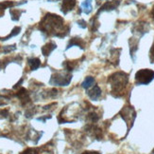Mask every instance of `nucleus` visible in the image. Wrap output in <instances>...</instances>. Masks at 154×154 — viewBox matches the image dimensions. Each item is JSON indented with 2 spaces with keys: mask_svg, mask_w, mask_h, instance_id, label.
Instances as JSON below:
<instances>
[{
  "mask_svg": "<svg viewBox=\"0 0 154 154\" xmlns=\"http://www.w3.org/2000/svg\"><path fill=\"white\" fill-rule=\"evenodd\" d=\"M71 81V75H63V74H56L53 75L50 83L56 86H67Z\"/></svg>",
  "mask_w": 154,
  "mask_h": 154,
  "instance_id": "nucleus-3",
  "label": "nucleus"
},
{
  "mask_svg": "<svg viewBox=\"0 0 154 154\" xmlns=\"http://www.w3.org/2000/svg\"><path fill=\"white\" fill-rule=\"evenodd\" d=\"M29 64L30 66V69L32 70H35L39 68L40 65H41V61H40L38 58H31V59H29Z\"/></svg>",
  "mask_w": 154,
  "mask_h": 154,
  "instance_id": "nucleus-8",
  "label": "nucleus"
},
{
  "mask_svg": "<svg viewBox=\"0 0 154 154\" xmlns=\"http://www.w3.org/2000/svg\"><path fill=\"white\" fill-rule=\"evenodd\" d=\"M94 83H95V78L90 76V77H86V79L83 81L82 86L83 87L84 89H88L92 85H94Z\"/></svg>",
  "mask_w": 154,
  "mask_h": 154,
  "instance_id": "nucleus-9",
  "label": "nucleus"
},
{
  "mask_svg": "<svg viewBox=\"0 0 154 154\" xmlns=\"http://www.w3.org/2000/svg\"><path fill=\"white\" fill-rule=\"evenodd\" d=\"M154 78V71L149 69L140 70L135 74V81L138 85H148Z\"/></svg>",
  "mask_w": 154,
  "mask_h": 154,
  "instance_id": "nucleus-2",
  "label": "nucleus"
},
{
  "mask_svg": "<svg viewBox=\"0 0 154 154\" xmlns=\"http://www.w3.org/2000/svg\"><path fill=\"white\" fill-rule=\"evenodd\" d=\"M20 30H21V29H20L19 27H15V28L12 30L11 33H10V34H9L8 36H7V37H5V38L3 39V40H7V39H9L10 37H12V36H14V35L18 34V33H19V31H20Z\"/></svg>",
  "mask_w": 154,
  "mask_h": 154,
  "instance_id": "nucleus-13",
  "label": "nucleus"
},
{
  "mask_svg": "<svg viewBox=\"0 0 154 154\" xmlns=\"http://www.w3.org/2000/svg\"><path fill=\"white\" fill-rule=\"evenodd\" d=\"M88 95L92 100H97L98 97L101 95V90L99 89L98 86H95L91 90L88 91Z\"/></svg>",
  "mask_w": 154,
  "mask_h": 154,
  "instance_id": "nucleus-6",
  "label": "nucleus"
},
{
  "mask_svg": "<svg viewBox=\"0 0 154 154\" xmlns=\"http://www.w3.org/2000/svg\"><path fill=\"white\" fill-rule=\"evenodd\" d=\"M56 44L54 43H48V44H46L45 46H44L43 48H42V52H43V54L45 56H48L49 55V53L53 51V50H55L56 49Z\"/></svg>",
  "mask_w": 154,
  "mask_h": 154,
  "instance_id": "nucleus-7",
  "label": "nucleus"
},
{
  "mask_svg": "<svg viewBox=\"0 0 154 154\" xmlns=\"http://www.w3.org/2000/svg\"><path fill=\"white\" fill-rule=\"evenodd\" d=\"M91 2L92 0H86L84 3H82V8L84 9L85 13H89L92 11V6H91Z\"/></svg>",
  "mask_w": 154,
  "mask_h": 154,
  "instance_id": "nucleus-11",
  "label": "nucleus"
},
{
  "mask_svg": "<svg viewBox=\"0 0 154 154\" xmlns=\"http://www.w3.org/2000/svg\"><path fill=\"white\" fill-rule=\"evenodd\" d=\"M112 90L118 92L125 88L126 84L128 83V75L125 74L124 72H117L113 74L111 78Z\"/></svg>",
  "mask_w": 154,
  "mask_h": 154,
  "instance_id": "nucleus-1",
  "label": "nucleus"
},
{
  "mask_svg": "<svg viewBox=\"0 0 154 154\" xmlns=\"http://www.w3.org/2000/svg\"><path fill=\"white\" fill-rule=\"evenodd\" d=\"M76 5V0H63L62 5V11L63 13H67L69 11L73 10Z\"/></svg>",
  "mask_w": 154,
  "mask_h": 154,
  "instance_id": "nucleus-4",
  "label": "nucleus"
},
{
  "mask_svg": "<svg viewBox=\"0 0 154 154\" xmlns=\"http://www.w3.org/2000/svg\"><path fill=\"white\" fill-rule=\"evenodd\" d=\"M11 15H12L11 16L12 20H18L20 15H21V11H19L18 10H11Z\"/></svg>",
  "mask_w": 154,
  "mask_h": 154,
  "instance_id": "nucleus-14",
  "label": "nucleus"
},
{
  "mask_svg": "<svg viewBox=\"0 0 154 154\" xmlns=\"http://www.w3.org/2000/svg\"><path fill=\"white\" fill-rule=\"evenodd\" d=\"M153 153H154V149H153Z\"/></svg>",
  "mask_w": 154,
  "mask_h": 154,
  "instance_id": "nucleus-17",
  "label": "nucleus"
},
{
  "mask_svg": "<svg viewBox=\"0 0 154 154\" xmlns=\"http://www.w3.org/2000/svg\"><path fill=\"white\" fill-rule=\"evenodd\" d=\"M82 154H100L99 152H96V151H87V152H84Z\"/></svg>",
  "mask_w": 154,
  "mask_h": 154,
  "instance_id": "nucleus-16",
  "label": "nucleus"
},
{
  "mask_svg": "<svg viewBox=\"0 0 154 154\" xmlns=\"http://www.w3.org/2000/svg\"><path fill=\"white\" fill-rule=\"evenodd\" d=\"M119 0H115V1H109L105 3L102 7H101V10H100L98 12L102 11H111V10H113L116 9V7L119 5Z\"/></svg>",
  "mask_w": 154,
  "mask_h": 154,
  "instance_id": "nucleus-5",
  "label": "nucleus"
},
{
  "mask_svg": "<svg viewBox=\"0 0 154 154\" xmlns=\"http://www.w3.org/2000/svg\"><path fill=\"white\" fill-rule=\"evenodd\" d=\"M72 46H79V47H82V48H83L84 43L82 40H80L79 38H73V39H71V41H70L67 48H70Z\"/></svg>",
  "mask_w": 154,
  "mask_h": 154,
  "instance_id": "nucleus-10",
  "label": "nucleus"
},
{
  "mask_svg": "<svg viewBox=\"0 0 154 154\" xmlns=\"http://www.w3.org/2000/svg\"><path fill=\"white\" fill-rule=\"evenodd\" d=\"M13 5H14V3L11 2V1H4V2H1V3H0V10L4 11L5 9L9 8V7H11Z\"/></svg>",
  "mask_w": 154,
  "mask_h": 154,
  "instance_id": "nucleus-12",
  "label": "nucleus"
},
{
  "mask_svg": "<svg viewBox=\"0 0 154 154\" xmlns=\"http://www.w3.org/2000/svg\"><path fill=\"white\" fill-rule=\"evenodd\" d=\"M150 60L152 62H154V46L152 47V49L150 50Z\"/></svg>",
  "mask_w": 154,
  "mask_h": 154,
  "instance_id": "nucleus-15",
  "label": "nucleus"
}]
</instances>
